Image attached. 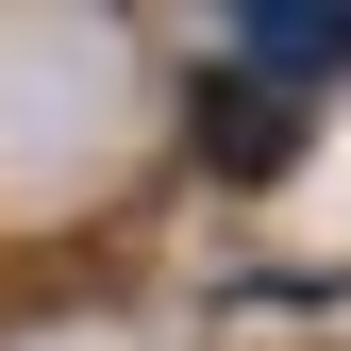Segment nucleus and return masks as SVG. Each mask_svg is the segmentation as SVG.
I'll return each mask as SVG.
<instances>
[{
	"mask_svg": "<svg viewBox=\"0 0 351 351\" xmlns=\"http://www.w3.org/2000/svg\"><path fill=\"white\" fill-rule=\"evenodd\" d=\"M285 134H301V117H285L251 67H217V84H201V151L234 167V184H268V167H285Z\"/></svg>",
	"mask_w": 351,
	"mask_h": 351,
	"instance_id": "obj_1",
	"label": "nucleus"
},
{
	"mask_svg": "<svg viewBox=\"0 0 351 351\" xmlns=\"http://www.w3.org/2000/svg\"><path fill=\"white\" fill-rule=\"evenodd\" d=\"M251 67H268V84H318V67H351V0H251Z\"/></svg>",
	"mask_w": 351,
	"mask_h": 351,
	"instance_id": "obj_2",
	"label": "nucleus"
}]
</instances>
